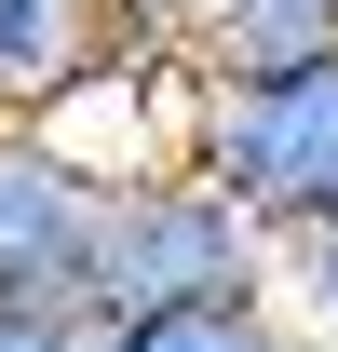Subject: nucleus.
<instances>
[{
  "mask_svg": "<svg viewBox=\"0 0 338 352\" xmlns=\"http://www.w3.org/2000/svg\"><path fill=\"white\" fill-rule=\"evenodd\" d=\"M284 285V244L216 190V176L163 163V176H122L95 204V325L122 311H176V298H271Z\"/></svg>",
  "mask_w": 338,
  "mask_h": 352,
  "instance_id": "f257e3e1",
  "label": "nucleus"
},
{
  "mask_svg": "<svg viewBox=\"0 0 338 352\" xmlns=\"http://www.w3.org/2000/svg\"><path fill=\"white\" fill-rule=\"evenodd\" d=\"M190 176H216L271 244H311L338 217V54L325 68H284V82H203Z\"/></svg>",
  "mask_w": 338,
  "mask_h": 352,
  "instance_id": "f03ea898",
  "label": "nucleus"
},
{
  "mask_svg": "<svg viewBox=\"0 0 338 352\" xmlns=\"http://www.w3.org/2000/svg\"><path fill=\"white\" fill-rule=\"evenodd\" d=\"M95 190L27 122H0V311H95Z\"/></svg>",
  "mask_w": 338,
  "mask_h": 352,
  "instance_id": "7ed1b4c3",
  "label": "nucleus"
},
{
  "mask_svg": "<svg viewBox=\"0 0 338 352\" xmlns=\"http://www.w3.org/2000/svg\"><path fill=\"white\" fill-rule=\"evenodd\" d=\"M338 54V0H203L190 14V68L203 82H284Z\"/></svg>",
  "mask_w": 338,
  "mask_h": 352,
  "instance_id": "20e7f679",
  "label": "nucleus"
},
{
  "mask_svg": "<svg viewBox=\"0 0 338 352\" xmlns=\"http://www.w3.org/2000/svg\"><path fill=\"white\" fill-rule=\"evenodd\" d=\"M109 54V0H0V122H27Z\"/></svg>",
  "mask_w": 338,
  "mask_h": 352,
  "instance_id": "39448f33",
  "label": "nucleus"
},
{
  "mask_svg": "<svg viewBox=\"0 0 338 352\" xmlns=\"http://www.w3.org/2000/svg\"><path fill=\"white\" fill-rule=\"evenodd\" d=\"M109 352H311V325H297V298L271 285V298H176V311H122V325H109Z\"/></svg>",
  "mask_w": 338,
  "mask_h": 352,
  "instance_id": "423d86ee",
  "label": "nucleus"
},
{
  "mask_svg": "<svg viewBox=\"0 0 338 352\" xmlns=\"http://www.w3.org/2000/svg\"><path fill=\"white\" fill-rule=\"evenodd\" d=\"M284 298H297V325H311V352H338V217L311 230V244H284Z\"/></svg>",
  "mask_w": 338,
  "mask_h": 352,
  "instance_id": "0eeeda50",
  "label": "nucleus"
},
{
  "mask_svg": "<svg viewBox=\"0 0 338 352\" xmlns=\"http://www.w3.org/2000/svg\"><path fill=\"white\" fill-rule=\"evenodd\" d=\"M0 352H109L95 311H0Z\"/></svg>",
  "mask_w": 338,
  "mask_h": 352,
  "instance_id": "6e6552de",
  "label": "nucleus"
},
{
  "mask_svg": "<svg viewBox=\"0 0 338 352\" xmlns=\"http://www.w3.org/2000/svg\"><path fill=\"white\" fill-rule=\"evenodd\" d=\"M149 14H163V28H176V41H190V14H203V0H149Z\"/></svg>",
  "mask_w": 338,
  "mask_h": 352,
  "instance_id": "1a4fd4ad",
  "label": "nucleus"
}]
</instances>
